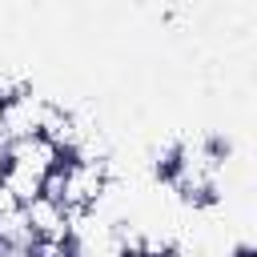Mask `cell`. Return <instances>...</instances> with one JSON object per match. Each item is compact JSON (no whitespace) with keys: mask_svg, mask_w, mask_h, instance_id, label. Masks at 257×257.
I'll return each mask as SVG.
<instances>
[{"mask_svg":"<svg viewBox=\"0 0 257 257\" xmlns=\"http://www.w3.org/2000/svg\"><path fill=\"white\" fill-rule=\"evenodd\" d=\"M56 165H60V149L44 133L4 141V173H0V185L24 205V201H32L44 189V177Z\"/></svg>","mask_w":257,"mask_h":257,"instance_id":"obj_1","label":"cell"},{"mask_svg":"<svg viewBox=\"0 0 257 257\" xmlns=\"http://www.w3.org/2000/svg\"><path fill=\"white\" fill-rule=\"evenodd\" d=\"M24 221L32 233V245H68V209L56 205L52 197L36 193L32 201H24Z\"/></svg>","mask_w":257,"mask_h":257,"instance_id":"obj_2","label":"cell"},{"mask_svg":"<svg viewBox=\"0 0 257 257\" xmlns=\"http://www.w3.org/2000/svg\"><path fill=\"white\" fill-rule=\"evenodd\" d=\"M128 257H169L165 249H141V253H128Z\"/></svg>","mask_w":257,"mask_h":257,"instance_id":"obj_3","label":"cell"}]
</instances>
